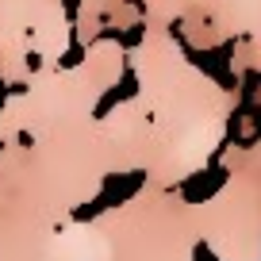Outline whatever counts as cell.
<instances>
[{
	"label": "cell",
	"instance_id": "1",
	"mask_svg": "<svg viewBox=\"0 0 261 261\" xmlns=\"http://www.w3.org/2000/svg\"><path fill=\"white\" fill-rule=\"evenodd\" d=\"M0 150H4V142H0Z\"/></svg>",
	"mask_w": 261,
	"mask_h": 261
}]
</instances>
